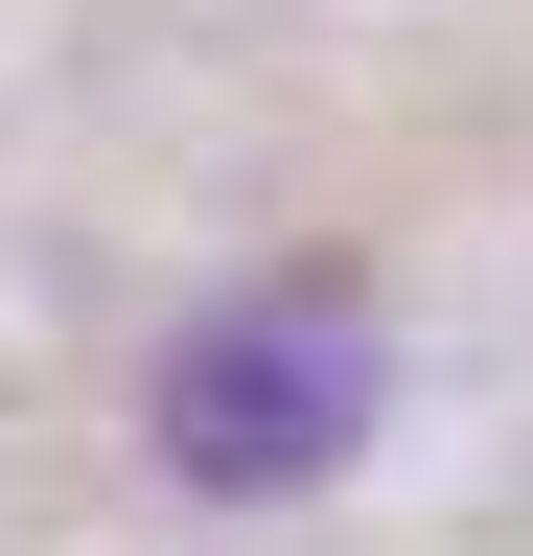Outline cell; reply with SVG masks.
<instances>
[{
	"label": "cell",
	"mask_w": 533,
	"mask_h": 556,
	"mask_svg": "<svg viewBox=\"0 0 533 556\" xmlns=\"http://www.w3.org/2000/svg\"><path fill=\"white\" fill-rule=\"evenodd\" d=\"M348 417H371V302H348V278H279V302H210V325H186L163 464L186 486H302V464H348Z\"/></svg>",
	"instance_id": "1"
}]
</instances>
